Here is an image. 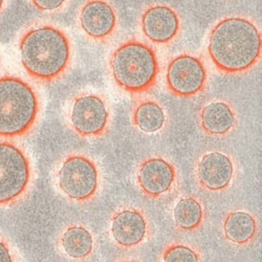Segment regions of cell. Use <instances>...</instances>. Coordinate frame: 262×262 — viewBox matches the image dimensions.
Listing matches in <instances>:
<instances>
[{"instance_id": "obj_1", "label": "cell", "mask_w": 262, "mask_h": 262, "mask_svg": "<svg viewBox=\"0 0 262 262\" xmlns=\"http://www.w3.org/2000/svg\"><path fill=\"white\" fill-rule=\"evenodd\" d=\"M17 52L21 67L32 80L51 84L70 72L75 49L64 28L50 20H35L20 31Z\"/></svg>"}, {"instance_id": "obj_2", "label": "cell", "mask_w": 262, "mask_h": 262, "mask_svg": "<svg viewBox=\"0 0 262 262\" xmlns=\"http://www.w3.org/2000/svg\"><path fill=\"white\" fill-rule=\"evenodd\" d=\"M207 53L214 67L228 75L244 74L253 69L261 57V35L247 17L229 16L211 29Z\"/></svg>"}, {"instance_id": "obj_3", "label": "cell", "mask_w": 262, "mask_h": 262, "mask_svg": "<svg viewBox=\"0 0 262 262\" xmlns=\"http://www.w3.org/2000/svg\"><path fill=\"white\" fill-rule=\"evenodd\" d=\"M35 87L15 75L0 76V139L17 140L35 129L41 114Z\"/></svg>"}, {"instance_id": "obj_4", "label": "cell", "mask_w": 262, "mask_h": 262, "mask_svg": "<svg viewBox=\"0 0 262 262\" xmlns=\"http://www.w3.org/2000/svg\"><path fill=\"white\" fill-rule=\"evenodd\" d=\"M109 70L119 89L131 95H141L157 84L160 62L157 52L148 43L130 38L112 53Z\"/></svg>"}, {"instance_id": "obj_5", "label": "cell", "mask_w": 262, "mask_h": 262, "mask_svg": "<svg viewBox=\"0 0 262 262\" xmlns=\"http://www.w3.org/2000/svg\"><path fill=\"white\" fill-rule=\"evenodd\" d=\"M33 179V165L26 149L13 140L0 139V208L23 201Z\"/></svg>"}, {"instance_id": "obj_6", "label": "cell", "mask_w": 262, "mask_h": 262, "mask_svg": "<svg viewBox=\"0 0 262 262\" xmlns=\"http://www.w3.org/2000/svg\"><path fill=\"white\" fill-rule=\"evenodd\" d=\"M54 179L59 191L75 203L92 200L100 183L96 163L81 154L65 156L56 168Z\"/></svg>"}, {"instance_id": "obj_7", "label": "cell", "mask_w": 262, "mask_h": 262, "mask_svg": "<svg viewBox=\"0 0 262 262\" xmlns=\"http://www.w3.org/2000/svg\"><path fill=\"white\" fill-rule=\"evenodd\" d=\"M71 128L82 138H98L106 133L111 122L107 101L97 93L83 92L75 95L67 108Z\"/></svg>"}, {"instance_id": "obj_8", "label": "cell", "mask_w": 262, "mask_h": 262, "mask_svg": "<svg viewBox=\"0 0 262 262\" xmlns=\"http://www.w3.org/2000/svg\"><path fill=\"white\" fill-rule=\"evenodd\" d=\"M165 82L172 95L191 98L205 90L208 82V70L202 58L183 53L172 57L167 63Z\"/></svg>"}, {"instance_id": "obj_9", "label": "cell", "mask_w": 262, "mask_h": 262, "mask_svg": "<svg viewBox=\"0 0 262 262\" xmlns=\"http://www.w3.org/2000/svg\"><path fill=\"white\" fill-rule=\"evenodd\" d=\"M140 27L145 39L157 46H167L181 34L182 20L172 7L156 4L147 7L140 18Z\"/></svg>"}, {"instance_id": "obj_10", "label": "cell", "mask_w": 262, "mask_h": 262, "mask_svg": "<svg viewBox=\"0 0 262 262\" xmlns=\"http://www.w3.org/2000/svg\"><path fill=\"white\" fill-rule=\"evenodd\" d=\"M118 13L108 0H85L78 12L83 34L95 41L111 39L118 29Z\"/></svg>"}, {"instance_id": "obj_11", "label": "cell", "mask_w": 262, "mask_h": 262, "mask_svg": "<svg viewBox=\"0 0 262 262\" xmlns=\"http://www.w3.org/2000/svg\"><path fill=\"white\" fill-rule=\"evenodd\" d=\"M111 235L115 244L122 249L137 248L149 235V222L140 209H119L111 220Z\"/></svg>"}, {"instance_id": "obj_12", "label": "cell", "mask_w": 262, "mask_h": 262, "mask_svg": "<svg viewBox=\"0 0 262 262\" xmlns=\"http://www.w3.org/2000/svg\"><path fill=\"white\" fill-rule=\"evenodd\" d=\"M137 183L140 190L149 198H162L168 194L177 183L176 167L164 158H148L138 168Z\"/></svg>"}, {"instance_id": "obj_13", "label": "cell", "mask_w": 262, "mask_h": 262, "mask_svg": "<svg viewBox=\"0 0 262 262\" xmlns=\"http://www.w3.org/2000/svg\"><path fill=\"white\" fill-rule=\"evenodd\" d=\"M234 173L233 160L222 151L207 152L196 166V180L203 189L211 192L227 189L233 181Z\"/></svg>"}, {"instance_id": "obj_14", "label": "cell", "mask_w": 262, "mask_h": 262, "mask_svg": "<svg viewBox=\"0 0 262 262\" xmlns=\"http://www.w3.org/2000/svg\"><path fill=\"white\" fill-rule=\"evenodd\" d=\"M199 120L204 133L214 137L228 135L237 121L233 107L224 100H213L203 106Z\"/></svg>"}, {"instance_id": "obj_15", "label": "cell", "mask_w": 262, "mask_h": 262, "mask_svg": "<svg viewBox=\"0 0 262 262\" xmlns=\"http://www.w3.org/2000/svg\"><path fill=\"white\" fill-rule=\"evenodd\" d=\"M58 248L69 259L84 260L92 256L95 239L86 227L73 224L65 227L58 237Z\"/></svg>"}, {"instance_id": "obj_16", "label": "cell", "mask_w": 262, "mask_h": 262, "mask_svg": "<svg viewBox=\"0 0 262 262\" xmlns=\"http://www.w3.org/2000/svg\"><path fill=\"white\" fill-rule=\"evenodd\" d=\"M258 226L256 218L247 211L229 212L223 222V233L229 243L236 246L250 244L256 237Z\"/></svg>"}, {"instance_id": "obj_17", "label": "cell", "mask_w": 262, "mask_h": 262, "mask_svg": "<svg viewBox=\"0 0 262 262\" xmlns=\"http://www.w3.org/2000/svg\"><path fill=\"white\" fill-rule=\"evenodd\" d=\"M134 125L144 134H157L164 128L167 115L164 107L154 99L137 102L131 114Z\"/></svg>"}, {"instance_id": "obj_18", "label": "cell", "mask_w": 262, "mask_h": 262, "mask_svg": "<svg viewBox=\"0 0 262 262\" xmlns=\"http://www.w3.org/2000/svg\"><path fill=\"white\" fill-rule=\"evenodd\" d=\"M172 220L181 231L192 232L198 230L205 220L204 207L193 196H183L173 206Z\"/></svg>"}, {"instance_id": "obj_19", "label": "cell", "mask_w": 262, "mask_h": 262, "mask_svg": "<svg viewBox=\"0 0 262 262\" xmlns=\"http://www.w3.org/2000/svg\"><path fill=\"white\" fill-rule=\"evenodd\" d=\"M162 262H202V258L198 249L193 246L174 243L163 251Z\"/></svg>"}, {"instance_id": "obj_20", "label": "cell", "mask_w": 262, "mask_h": 262, "mask_svg": "<svg viewBox=\"0 0 262 262\" xmlns=\"http://www.w3.org/2000/svg\"><path fill=\"white\" fill-rule=\"evenodd\" d=\"M29 3L40 13L54 15L67 10L72 0H29Z\"/></svg>"}, {"instance_id": "obj_21", "label": "cell", "mask_w": 262, "mask_h": 262, "mask_svg": "<svg viewBox=\"0 0 262 262\" xmlns=\"http://www.w3.org/2000/svg\"><path fill=\"white\" fill-rule=\"evenodd\" d=\"M0 262H21V257L11 239L0 232Z\"/></svg>"}, {"instance_id": "obj_22", "label": "cell", "mask_w": 262, "mask_h": 262, "mask_svg": "<svg viewBox=\"0 0 262 262\" xmlns=\"http://www.w3.org/2000/svg\"><path fill=\"white\" fill-rule=\"evenodd\" d=\"M10 5V0H0V16H2Z\"/></svg>"}, {"instance_id": "obj_23", "label": "cell", "mask_w": 262, "mask_h": 262, "mask_svg": "<svg viewBox=\"0 0 262 262\" xmlns=\"http://www.w3.org/2000/svg\"><path fill=\"white\" fill-rule=\"evenodd\" d=\"M116 262H138L136 260H129V259H124V260H119V261H116Z\"/></svg>"}]
</instances>
